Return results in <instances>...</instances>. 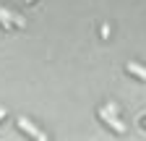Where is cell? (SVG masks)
Instances as JSON below:
<instances>
[{"label": "cell", "instance_id": "3957f363", "mask_svg": "<svg viewBox=\"0 0 146 141\" xmlns=\"http://www.w3.org/2000/svg\"><path fill=\"white\" fill-rule=\"evenodd\" d=\"M128 70H131L133 76H138V78H143V81H146V68H143V65H138V63H133V60H131V63H128Z\"/></svg>", "mask_w": 146, "mask_h": 141}, {"label": "cell", "instance_id": "7a4b0ae2", "mask_svg": "<svg viewBox=\"0 0 146 141\" xmlns=\"http://www.w3.org/2000/svg\"><path fill=\"white\" fill-rule=\"evenodd\" d=\"M99 115H102V120H104V123H110V126H112V128H115L117 133H123V131H125V126H123V123H120V120H117V118L112 115V107H104V110H102Z\"/></svg>", "mask_w": 146, "mask_h": 141}, {"label": "cell", "instance_id": "277c9868", "mask_svg": "<svg viewBox=\"0 0 146 141\" xmlns=\"http://www.w3.org/2000/svg\"><path fill=\"white\" fill-rule=\"evenodd\" d=\"M0 24H3V29H11V11L8 8H0Z\"/></svg>", "mask_w": 146, "mask_h": 141}, {"label": "cell", "instance_id": "52a82bcc", "mask_svg": "<svg viewBox=\"0 0 146 141\" xmlns=\"http://www.w3.org/2000/svg\"><path fill=\"white\" fill-rule=\"evenodd\" d=\"M26 3H29V5H31V3H34V0H26Z\"/></svg>", "mask_w": 146, "mask_h": 141}, {"label": "cell", "instance_id": "8992f818", "mask_svg": "<svg viewBox=\"0 0 146 141\" xmlns=\"http://www.w3.org/2000/svg\"><path fill=\"white\" fill-rule=\"evenodd\" d=\"M3 118H5V110H3V107H0V120H3Z\"/></svg>", "mask_w": 146, "mask_h": 141}, {"label": "cell", "instance_id": "5b68a950", "mask_svg": "<svg viewBox=\"0 0 146 141\" xmlns=\"http://www.w3.org/2000/svg\"><path fill=\"white\" fill-rule=\"evenodd\" d=\"M11 24H16V26H24V19H21V16H16V13H11Z\"/></svg>", "mask_w": 146, "mask_h": 141}, {"label": "cell", "instance_id": "6da1fadb", "mask_svg": "<svg viewBox=\"0 0 146 141\" xmlns=\"http://www.w3.org/2000/svg\"><path fill=\"white\" fill-rule=\"evenodd\" d=\"M18 128H21V131H26V133H29V136H34V138H39V141H44V138H47V133H42L39 128H34L26 118H18Z\"/></svg>", "mask_w": 146, "mask_h": 141}]
</instances>
